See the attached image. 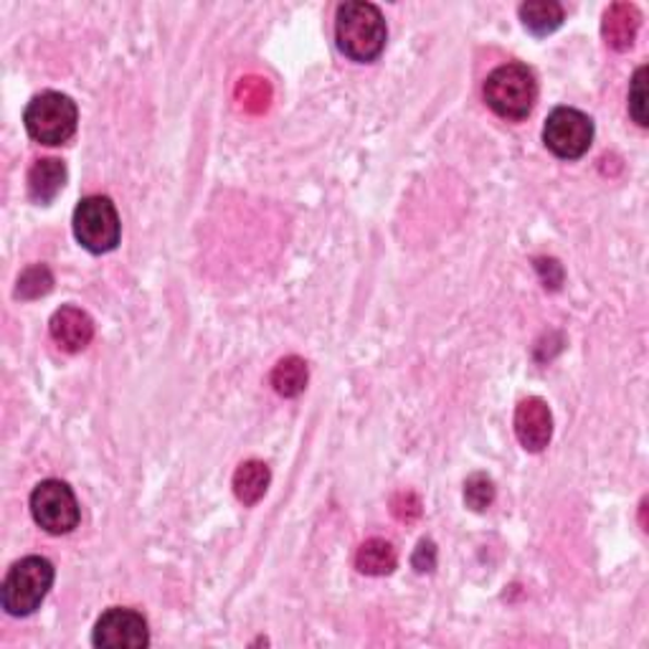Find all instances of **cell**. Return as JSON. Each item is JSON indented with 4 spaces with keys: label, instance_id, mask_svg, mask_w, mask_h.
I'll return each instance as SVG.
<instances>
[{
    "label": "cell",
    "instance_id": "obj_1",
    "mask_svg": "<svg viewBox=\"0 0 649 649\" xmlns=\"http://www.w3.org/2000/svg\"><path fill=\"white\" fill-rule=\"evenodd\" d=\"M389 28L373 3H343L335 13V42L350 61H375L386 49Z\"/></svg>",
    "mask_w": 649,
    "mask_h": 649
},
{
    "label": "cell",
    "instance_id": "obj_2",
    "mask_svg": "<svg viewBox=\"0 0 649 649\" xmlns=\"http://www.w3.org/2000/svg\"><path fill=\"white\" fill-rule=\"evenodd\" d=\"M54 564L44 556H26L11 566L0 587V604L11 616H31L54 587Z\"/></svg>",
    "mask_w": 649,
    "mask_h": 649
},
{
    "label": "cell",
    "instance_id": "obj_3",
    "mask_svg": "<svg viewBox=\"0 0 649 649\" xmlns=\"http://www.w3.org/2000/svg\"><path fill=\"white\" fill-rule=\"evenodd\" d=\"M485 102L505 119H525L538 102V82L523 63H502L485 79Z\"/></svg>",
    "mask_w": 649,
    "mask_h": 649
},
{
    "label": "cell",
    "instance_id": "obj_4",
    "mask_svg": "<svg viewBox=\"0 0 649 649\" xmlns=\"http://www.w3.org/2000/svg\"><path fill=\"white\" fill-rule=\"evenodd\" d=\"M77 102L61 92H42L26 104L23 125L42 146H63L77 132Z\"/></svg>",
    "mask_w": 649,
    "mask_h": 649
},
{
    "label": "cell",
    "instance_id": "obj_5",
    "mask_svg": "<svg viewBox=\"0 0 649 649\" xmlns=\"http://www.w3.org/2000/svg\"><path fill=\"white\" fill-rule=\"evenodd\" d=\"M74 236L92 254H107L117 250L123 236V223L115 204L107 196H86L74 208Z\"/></svg>",
    "mask_w": 649,
    "mask_h": 649
},
{
    "label": "cell",
    "instance_id": "obj_6",
    "mask_svg": "<svg viewBox=\"0 0 649 649\" xmlns=\"http://www.w3.org/2000/svg\"><path fill=\"white\" fill-rule=\"evenodd\" d=\"M31 515L36 525L51 535H67L79 525L82 510H79L77 495L61 479H44L31 492Z\"/></svg>",
    "mask_w": 649,
    "mask_h": 649
},
{
    "label": "cell",
    "instance_id": "obj_7",
    "mask_svg": "<svg viewBox=\"0 0 649 649\" xmlns=\"http://www.w3.org/2000/svg\"><path fill=\"white\" fill-rule=\"evenodd\" d=\"M543 142L560 160H579L594 142V123L573 107H556L543 125Z\"/></svg>",
    "mask_w": 649,
    "mask_h": 649
},
{
    "label": "cell",
    "instance_id": "obj_8",
    "mask_svg": "<svg viewBox=\"0 0 649 649\" xmlns=\"http://www.w3.org/2000/svg\"><path fill=\"white\" fill-rule=\"evenodd\" d=\"M92 645L100 649H142L150 645L146 616L132 609L112 606L104 612L92 631Z\"/></svg>",
    "mask_w": 649,
    "mask_h": 649
},
{
    "label": "cell",
    "instance_id": "obj_9",
    "mask_svg": "<svg viewBox=\"0 0 649 649\" xmlns=\"http://www.w3.org/2000/svg\"><path fill=\"white\" fill-rule=\"evenodd\" d=\"M515 437L528 452H543L553 437V414L538 396H528L515 406Z\"/></svg>",
    "mask_w": 649,
    "mask_h": 649
},
{
    "label": "cell",
    "instance_id": "obj_10",
    "mask_svg": "<svg viewBox=\"0 0 649 649\" xmlns=\"http://www.w3.org/2000/svg\"><path fill=\"white\" fill-rule=\"evenodd\" d=\"M49 331L61 350L79 352L90 346L94 338V320L84 310L67 304V308L54 312Z\"/></svg>",
    "mask_w": 649,
    "mask_h": 649
},
{
    "label": "cell",
    "instance_id": "obj_11",
    "mask_svg": "<svg viewBox=\"0 0 649 649\" xmlns=\"http://www.w3.org/2000/svg\"><path fill=\"white\" fill-rule=\"evenodd\" d=\"M639 26H642V13L637 11V5L614 3L606 8L601 21V36L614 51H627L637 42Z\"/></svg>",
    "mask_w": 649,
    "mask_h": 649
},
{
    "label": "cell",
    "instance_id": "obj_12",
    "mask_svg": "<svg viewBox=\"0 0 649 649\" xmlns=\"http://www.w3.org/2000/svg\"><path fill=\"white\" fill-rule=\"evenodd\" d=\"M67 186V165L59 158H42L28 171V196L34 204H51Z\"/></svg>",
    "mask_w": 649,
    "mask_h": 649
},
{
    "label": "cell",
    "instance_id": "obj_13",
    "mask_svg": "<svg viewBox=\"0 0 649 649\" xmlns=\"http://www.w3.org/2000/svg\"><path fill=\"white\" fill-rule=\"evenodd\" d=\"M271 483V472L264 462L259 460H250L239 464V470L234 472V495L239 502L244 505H256L269 490Z\"/></svg>",
    "mask_w": 649,
    "mask_h": 649
},
{
    "label": "cell",
    "instance_id": "obj_14",
    "mask_svg": "<svg viewBox=\"0 0 649 649\" xmlns=\"http://www.w3.org/2000/svg\"><path fill=\"white\" fill-rule=\"evenodd\" d=\"M518 13L523 26L538 38L551 36L553 31H558L566 15L564 5L556 3V0H528V3L518 8Z\"/></svg>",
    "mask_w": 649,
    "mask_h": 649
},
{
    "label": "cell",
    "instance_id": "obj_15",
    "mask_svg": "<svg viewBox=\"0 0 649 649\" xmlns=\"http://www.w3.org/2000/svg\"><path fill=\"white\" fill-rule=\"evenodd\" d=\"M398 566V553L383 538H371L356 553V568L366 576H389Z\"/></svg>",
    "mask_w": 649,
    "mask_h": 649
},
{
    "label": "cell",
    "instance_id": "obj_16",
    "mask_svg": "<svg viewBox=\"0 0 649 649\" xmlns=\"http://www.w3.org/2000/svg\"><path fill=\"white\" fill-rule=\"evenodd\" d=\"M308 379H310L308 363H304L300 356L282 358L275 366V371H271V386H275L277 394L285 398L300 396L302 391L308 389Z\"/></svg>",
    "mask_w": 649,
    "mask_h": 649
},
{
    "label": "cell",
    "instance_id": "obj_17",
    "mask_svg": "<svg viewBox=\"0 0 649 649\" xmlns=\"http://www.w3.org/2000/svg\"><path fill=\"white\" fill-rule=\"evenodd\" d=\"M54 290V275L44 264H34L19 277V287H15V298L19 300H38L44 294Z\"/></svg>",
    "mask_w": 649,
    "mask_h": 649
},
{
    "label": "cell",
    "instance_id": "obj_18",
    "mask_svg": "<svg viewBox=\"0 0 649 649\" xmlns=\"http://www.w3.org/2000/svg\"><path fill=\"white\" fill-rule=\"evenodd\" d=\"M464 502L467 508L475 512H485L495 502V483L483 472H475V475L467 477L464 483Z\"/></svg>",
    "mask_w": 649,
    "mask_h": 649
},
{
    "label": "cell",
    "instance_id": "obj_19",
    "mask_svg": "<svg viewBox=\"0 0 649 649\" xmlns=\"http://www.w3.org/2000/svg\"><path fill=\"white\" fill-rule=\"evenodd\" d=\"M629 115L639 127L649 125L647 117V67H639L629 86Z\"/></svg>",
    "mask_w": 649,
    "mask_h": 649
},
{
    "label": "cell",
    "instance_id": "obj_20",
    "mask_svg": "<svg viewBox=\"0 0 649 649\" xmlns=\"http://www.w3.org/2000/svg\"><path fill=\"white\" fill-rule=\"evenodd\" d=\"M391 510H394V515L398 520H406V523H412L421 515V502L416 498L414 492H398L394 502H391Z\"/></svg>",
    "mask_w": 649,
    "mask_h": 649
},
{
    "label": "cell",
    "instance_id": "obj_21",
    "mask_svg": "<svg viewBox=\"0 0 649 649\" xmlns=\"http://www.w3.org/2000/svg\"><path fill=\"white\" fill-rule=\"evenodd\" d=\"M412 566L416 573H431L437 568V546L434 541H421L412 556Z\"/></svg>",
    "mask_w": 649,
    "mask_h": 649
},
{
    "label": "cell",
    "instance_id": "obj_22",
    "mask_svg": "<svg viewBox=\"0 0 649 649\" xmlns=\"http://www.w3.org/2000/svg\"><path fill=\"white\" fill-rule=\"evenodd\" d=\"M242 92H244V107L246 109H254V104H256V109L267 107L269 90H267V84L262 82V79H244Z\"/></svg>",
    "mask_w": 649,
    "mask_h": 649
}]
</instances>
